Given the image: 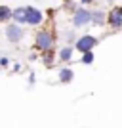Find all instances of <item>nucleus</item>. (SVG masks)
I'll list each match as a JSON object with an SVG mask.
<instances>
[{
  "label": "nucleus",
  "mask_w": 122,
  "mask_h": 128,
  "mask_svg": "<svg viewBox=\"0 0 122 128\" xmlns=\"http://www.w3.org/2000/svg\"><path fill=\"white\" fill-rule=\"evenodd\" d=\"M0 65H2V67H6V65H8V59L2 58V59H0Z\"/></svg>",
  "instance_id": "obj_14"
},
{
  "label": "nucleus",
  "mask_w": 122,
  "mask_h": 128,
  "mask_svg": "<svg viewBox=\"0 0 122 128\" xmlns=\"http://www.w3.org/2000/svg\"><path fill=\"white\" fill-rule=\"evenodd\" d=\"M94 61H96L94 50H90V52H84V54H82V59H80V63H84V65H92Z\"/></svg>",
  "instance_id": "obj_11"
},
{
  "label": "nucleus",
  "mask_w": 122,
  "mask_h": 128,
  "mask_svg": "<svg viewBox=\"0 0 122 128\" xmlns=\"http://www.w3.org/2000/svg\"><path fill=\"white\" fill-rule=\"evenodd\" d=\"M97 42H99V40H97L96 36H94V34H84V36H80L78 40H76V44H74V48L78 50V52H90V50H94L97 46Z\"/></svg>",
  "instance_id": "obj_1"
},
{
  "label": "nucleus",
  "mask_w": 122,
  "mask_h": 128,
  "mask_svg": "<svg viewBox=\"0 0 122 128\" xmlns=\"http://www.w3.org/2000/svg\"><path fill=\"white\" fill-rule=\"evenodd\" d=\"M67 40H69V42H73V40H74V34H73V32H69V34H67Z\"/></svg>",
  "instance_id": "obj_15"
},
{
  "label": "nucleus",
  "mask_w": 122,
  "mask_h": 128,
  "mask_svg": "<svg viewBox=\"0 0 122 128\" xmlns=\"http://www.w3.org/2000/svg\"><path fill=\"white\" fill-rule=\"evenodd\" d=\"M52 61H53V52H52V48H50V50H44V63H46V65H52Z\"/></svg>",
  "instance_id": "obj_13"
},
{
  "label": "nucleus",
  "mask_w": 122,
  "mask_h": 128,
  "mask_svg": "<svg viewBox=\"0 0 122 128\" xmlns=\"http://www.w3.org/2000/svg\"><path fill=\"white\" fill-rule=\"evenodd\" d=\"M11 19V10L8 6H0V21H8Z\"/></svg>",
  "instance_id": "obj_12"
},
{
  "label": "nucleus",
  "mask_w": 122,
  "mask_h": 128,
  "mask_svg": "<svg viewBox=\"0 0 122 128\" xmlns=\"http://www.w3.org/2000/svg\"><path fill=\"white\" fill-rule=\"evenodd\" d=\"M44 19V14L36 8H27V23L29 25H38V23H42Z\"/></svg>",
  "instance_id": "obj_5"
},
{
  "label": "nucleus",
  "mask_w": 122,
  "mask_h": 128,
  "mask_svg": "<svg viewBox=\"0 0 122 128\" xmlns=\"http://www.w3.org/2000/svg\"><path fill=\"white\" fill-rule=\"evenodd\" d=\"M73 23H74V27H84L88 23H92V12L86 10V8H78V10L74 12Z\"/></svg>",
  "instance_id": "obj_3"
},
{
  "label": "nucleus",
  "mask_w": 122,
  "mask_h": 128,
  "mask_svg": "<svg viewBox=\"0 0 122 128\" xmlns=\"http://www.w3.org/2000/svg\"><path fill=\"white\" fill-rule=\"evenodd\" d=\"M11 17L17 23H27V8H17L15 12H11Z\"/></svg>",
  "instance_id": "obj_8"
},
{
  "label": "nucleus",
  "mask_w": 122,
  "mask_h": 128,
  "mask_svg": "<svg viewBox=\"0 0 122 128\" xmlns=\"http://www.w3.org/2000/svg\"><path fill=\"white\" fill-rule=\"evenodd\" d=\"M73 52H74V48H71V46H65V48H61V52H59V58H61V61H71V58H73Z\"/></svg>",
  "instance_id": "obj_10"
},
{
  "label": "nucleus",
  "mask_w": 122,
  "mask_h": 128,
  "mask_svg": "<svg viewBox=\"0 0 122 128\" xmlns=\"http://www.w3.org/2000/svg\"><path fill=\"white\" fill-rule=\"evenodd\" d=\"M73 78H74L73 69H61V71H59V80H61V82L67 84V82H71Z\"/></svg>",
  "instance_id": "obj_9"
},
{
  "label": "nucleus",
  "mask_w": 122,
  "mask_h": 128,
  "mask_svg": "<svg viewBox=\"0 0 122 128\" xmlns=\"http://www.w3.org/2000/svg\"><path fill=\"white\" fill-rule=\"evenodd\" d=\"M34 42H36V48L42 50V52H44V50H50L53 46V34L50 31H38Z\"/></svg>",
  "instance_id": "obj_2"
},
{
  "label": "nucleus",
  "mask_w": 122,
  "mask_h": 128,
  "mask_svg": "<svg viewBox=\"0 0 122 128\" xmlns=\"http://www.w3.org/2000/svg\"><path fill=\"white\" fill-rule=\"evenodd\" d=\"M107 21L113 29H120L122 27V6H115L109 14H107Z\"/></svg>",
  "instance_id": "obj_4"
},
{
  "label": "nucleus",
  "mask_w": 122,
  "mask_h": 128,
  "mask_svg": "<svg viewBox=\"0 0 122 128\" xmlns=\"http://www.w3.org/2000/svg\"><path fill=\"white\" fill-rule=\"evenodd\" d=\"M6 36H8V40H10V42H17V40H21V38H23V31H21V27H17V25H10L8 29H6Z\"/></svg>",
  "instance_id": "obj_6"
},
{
  "label": "nucleus",
  "mask_w": 122,
  "mask_h": 128,
  "mask_svg": "<svg viewBox=\"0 0 122 128\" xmlns=\"http://www.w3.org/2000/svg\"><path fill=\"white\" fill-rule=\"evenodd\" d=\"M105 21H107V14L105 12H101V10L92 12V23H94V25H103Z\"/></svg>",
  "instance_id": "obj_7"
},
{
  "label": "nucleus",
  "mask_w": 122,
  "mask_h": 128,
  "mask_svg": "<svg viewBox=\"0 0 122 128\" xmlns=\"http://www.w3.org/2000/svg\"><path fill=\"white\" fill-rule=\"evenodd\" d=\"M82 4H92V0H82Z\"/></svg>",
  "instance_id": "obj_16"
}]
</instances>
